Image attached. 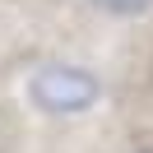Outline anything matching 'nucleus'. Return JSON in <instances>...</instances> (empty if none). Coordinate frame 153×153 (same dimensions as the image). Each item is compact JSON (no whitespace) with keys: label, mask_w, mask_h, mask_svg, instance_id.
Masks as SVG:
<instances>
[{"label":"nucleus","mask_w":153,"mask_h":153,"mask_svg":"<svg viewBox=\"0 0 153 153\" xmlns=\"http://www.w3.org/2000/svg\"><path fill=\"white\" fill-rule=\"evenodd\" d=\"M28 97L51 116H74L97 102V79L74 65H42L28 79Z\"/></svg>","instance_id":"1"},{"label":"nucleus","mask_w":153,"mask_h":153,"mask_svg":"<svg viewBox=\"0 0 153 153\" xmlns=\"http://www.w3.org/2000/svg\"><path fill=\"white\" fill-rule=\"evenodd\" d=\"M97 10L116 14V19H134V14H149L153 10V0H93Z\"/></svg>","instance_id":"2"}]
</instances>
